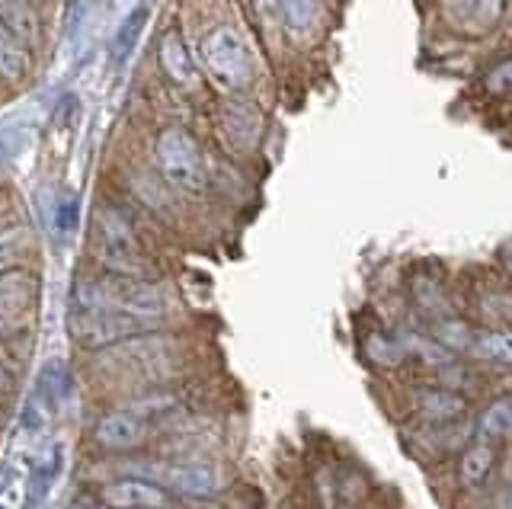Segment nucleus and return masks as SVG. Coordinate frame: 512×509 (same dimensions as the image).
Returning <instances> with one entry per match:
<instances>
[{"label": "nucleus", "instance_id": "f257e3e1", "mask_svg": "<svg viewBox=\"0 0 512 509\" xmlns=\"http://www.w3.org/2000/svg\"><path fill=\"white\" fill-rule=\"evenodd\" d=\"M199 61L205 74L212 77L215 87L224 93H240L253 77V58L247 42L240 39L237 29L215 26L212 33H205L199 42Z\"/></svg>", "mask_w": 512, "mask_h": 509}, {"label": "nucleus", "instance_id": "f03ea898", "mask_svg": "<svg viewBox=\"0 0 512 509\" xmlns=\"http://www.w3.org/2000/svg\"><path fill=\"white\" fill-rule=\"evenodd\" d=\"M154 157H157V167L164 173L167 186L180 189V193L196 196L202 193L205 186V157L199 141L192 138L186 129L180 125H170L157 135V145H154Z\"/></svg>", "mask_w": 512, "mask_h": 509}, {"label": "nucleus", "instance_id": "7ed1b4c3", "mask_svg": "<svg viewBox=\"0 0 512 509\" xmlns=\"http://www.w3.org/2000/svg\"><path fill=\"white\" fill-rule=\"evenodd\" d=\"M96 247H100V260L119 276L141 273V250L138 237L128 225V218L116 209H100L96 215Z\"/></svg>", "mask_w": 512, "mask_h": 509}, {"label": "nucleus", "instance_id": "20e7f679", "mask_svg": "<svg viewBox=\"0 0 512 509\" xmlns=\"http://www.w3.org/2000/svg\"><path fill=\"white\" fill-rule=\"evenodd\" d=\"M173 346L164 337H128L106 349L100 356L103 365H112L116 372H132L138 378H151L160 372H170L173 365Z\"/></svg>", "mask_w": 512, "mask_h": 509}, {"label": "nucleus", "instance_id": "39448f33", "mask_svg": "<svg viewBox=\"0 0 512 509\" xmlns=\"http://www.w3.org/2000/svg\"><path fill=\"white\" fill-rule=\"evenodd\" d=\"M144 327H151V324H144L138 317L116 311V308H96V311L74 314V333H77V340L87 346H112L119 340L138 337Z\"/></svg>", "mask_w": 512, "mask_h": 509}, {"label": "nucleus", "instance_id": "423d86ee", "mask_svg": "<svg viewBox=\"0 0 512 509\" xmlns=\"http://www.w3.org/2000/svg\"><path fill=\"white\" fill-rule=\"evenodd\" d=\"M218 122H221V132L224 138L231 141L237 151H250L256 148L263 132V116L256 103L244 100V97H228L218 109Z\"/></svg>", "mask_w": 512, "mask_h": 509}, {"label": "nucleus", "instance_id": "0eeeda50", "mask_svg": "<svg viewBox=\"0 0 512 509\" xmlns=\"http://www.w3.org/2000/svg\"><path fill=\"white\" fill-rule=\"evenodd\" d=\"M93 439L96 445H103V449H112V452L138 449V445H144V439H148V420H141L132 410H112L93 426Z\"/></svg>", "mask_w": 512, "mask_h": 509}, {"label": "nucleus", "instance_id": "6e6552de", "mask_svg": "<svg viewBox=\"0 0 512 509\" xmlns=\"http://www.w3.org/2000/svg\"><path fill=\"white\" fill-rule=\"evenodd\" d=\"M144 474L160 477L167 487L189 493V497H208L218 490V471L212 465H199V461H170V465H148Z\"/></svg>", "mask_w": 512, "mask_h": 509}, {"label": "nucleus", "instance_id": "1a4fd4ad", "mask_svg": "<svg viewBox=\"0 0 512 509\" xmlns=\"http://www.w3.org/2000/svg\"><path fill=\"white\" fill-rule=\"evenodd\" d=\"M100 500L112 509H167V503H170L164 487H157L151 481H138V477L106 484Z\"/></svg>", "mask_w": 512, "mask_h": 509}, {"label": "nucleus", "instance_id": "9d476101", "mask_svg": "<svg viewBox=\"0 0 512 509\" xmlns=\"http://www.w3.org/2000/svg\"><path fill=\"white\" fill-rule=\"evenodd\" d=\"M160 65H164V71L173 84H180V87L199 84V68H196V61H192L186 42L176 29H170V33H164V39H160Z\"/></svg>", "mask_w": 512, "mask_h": 509}, {"label": "nucleus", "instance_id": "9b49d317", "mask_svg": "<svg viewBox=\"0 0 512 509\" xmlns=\"http://www.w3.org/2000/svg\"><path fill=\"white\" fill-rule=\"evenodd\" d=\"M151 23V10L148 7H135L132 13H125L119 29H116V39H112V49H109V58H112V68H125L128 61H132L138 42H141V33L148 29Z\"/></svg>", "mask_w": 512, "mask_h": 509}, {"label": "nucleus", "instance_id": "f8f14e48", "mask_svg": "<svg viewBox=\"0 0 512 509\" xmlns=\"http://www.w3.org/2000/svg\"><path fill=\"white\" fill-rule=\"evenodd\" d=\"M496 465V449L490 439H477L471 442L468 449L461 455V465H458V481L461 487H480L490 477Z\"/></svg>", "mask_w": 512, "mask_h": 509}, {"label": "nucleus", "instance_id": "ddd939ff", "mask_svg": "<svg viewBox=\"0 0 512 509\" xmlns=\"http://www.w3.org/2000/svg\"><path fill=\"white\" fill-rule=\"evenodd\" d=\"M39 295V279L29 269H4L0 273V308H26Z\"/></svg>", "mask_w": 512, "mask_h": 509}, {"label": "nucleus", "instance_id": "4468645a", "mask_svg": "<svg viewBox=\"0 0 512 509\" xmlns=\"http://www.w3.org/2000/svg\"><path fill=\"white\" fill-rule=\"evenodd\" d=\"M416 410L423 413L429 423H448L464 413V401L452 391H442V388H426V391H416Z\"/></svg>", "mask_w": 512, "mask_h": 509}, {"label": "nucleus", "instance_id": "2eb2a0df", "mask_svg": "<svg viewBox=\"0 0 512 509\" xmlns=\"http://www.w3.org/2000/svg\"><path fill=\"white\" fill-rule=\"evenodd\" d=\"M39 394L45 397L42 407H48V410H58L64 401H68V394H71V372H68V365H64V359H48L42 365V372H39Z\"/></svg>", "mask_w": 512, "mask_h": 509}, {"label": "nucleus", "instance_id": "dca6fc26", "mask_svg": "<svg viewBox=\"0 0 512 509\" xmlns=\"http://www.w3.org/2000/svg\"><path fill=\"white\" fill-rule=\"evenodd\" d=\"M468 349L484 362L512 365V330H477L471 333Z\"/></svg>", "mask_w": 512, "mask_h": 509}, {"label": "nucleus", "instance_id": "f3484780", "mask_svg": "<svg viewBox=\"0 0 512 509\" xmlns=\"http://www.w3.org/2000/svg\"><path fill=\"white\" fill-rule=\"evenodd\" d=\"M0 29H7L13 39L23 42L39 39V20L26 7V0H0Z\"/></svg>", "mask_w": 512, "mask_h": 509}, {"label": "nucleus", "instance_id": "a211bd4d", "mask_svg": "<svg viewBox=\"0 0 512 509\" xmlns=\"http://www.w3.org/2000/svg\"><path fill=\"white\" fill-rule=\"evenodd\" d=\"M282 10V23L295 39L308 36L311 29L320 23V13H324V0H279Z\"/></svg>", "mask_w": 512, "mask_h": 509}, {"label": "nucleus", "instance_id": "6ab92c4d", "mask_svg": "<svg viewBox=\"0 0 512 509\" xmlns=\"http://www.w3.org/2000/svg\"><path fill=\"white\" fill-rule=\"evenodd\" d=\"M477 439H512V394L493 401L477 420Z\"/></svg>", "mask_w": 512, "mask_h": 509}, {"label": "nucleus", "instance_id": "aec40b11", "mask_svg": "<svg viewBox=\"0 0 512 509\" xmlns=\"http://www.w3.org/2000/svg\"><path fill=\"white\" fill-rule=\"evenodd\" d=\"M26 71H29L26 52L16 45L10 33H0V77H4V81H20Z\"/></svg>", "mask_w": 512, "mask_h": 509}, {"label": "nucleus", "instance_id": "412c9836", "mask_svg": "<svg viewBox=\"0 0 512 509\" xmlns=\"http://www.w3.org/2000/svg\"><path fill=\"white\" fill-rule=\"evenodd\" d=\"M77 221H80V202H77V196H61L52 205V212H48V228H52L61 237V241L77 231Z\"/></svg>", "mask_w": 512, "mask_h": 509}, {"label": "nucleus", "instance_id": "4be33fe9", "mask_svg": "<svg viewBox=\"0 0 512 509\" xmlns=\"http://www.w3.org/2000/svg\"><path fill=\"white\" fill-rule=\"evenodd\" d=\"M23 500H26V481L7 477V481L0 484V509H20Z\"/></svg>", "mask_w": 512, "mask_h": 509}, {"label": "nucleus", "instance_id": "5701e85b", "mask_svg": "<svg viewBox=\"0 0 512 509\" xmlns=\"http://www.w3.org/2000/svg\"><path fill=\"white\" fill-rule=\"evenodd\" d=\"M23 244H26V231H23L20 225H13V228H7V231H0V260L16 257V253L23 250Z\"/></svg>", "mask_w": 512, "mask_h": 509}, {"label": "nucleus", "instance_id": "b1692460", "mask_svg": "<svg viewBox=\"0 0 512 509\" xmlns=\"http://www.w3.org/2000/svg\"><path fill=\"white\" fill-rule=\"evenodd\" d=\"M487 308H490L496 317H503V321H512V295H500V298L487 301Z\"/></svg>", "mask_w": 512, "mask_h": 509}, {"label": "nucleus", "instance_id": "393cba45", "mask_svg": "<svg viewBox=\"0 0 512 509\" xmlns=\"http://www.w3.org/2000/svg\"><path fill=\"white\" fill-rule=\"evenodd\" d=\"M71 509H100V506H96V500H87V497H80Z\"/></svg>", "mask_w": 512, "mask_h": 509}, {"label": "nucleus", "instance_id": "a878e982", "mask_svg": "<svg viewBox=\"0 0 512 509\" xmlns=\"http://www.w3.org/2000/svg\"><path fill=\"white\" fill-rule=\"evenodd\" d=\"M448 4H452L455 10H471V7L477 4V0H448Z\"/></svg>", "mask_w": 512, "mask_h": 509}, {"label": "nucleus", "instance_id": "bb28decb", "mask_svg": "<svg viewBox=\"0 0 512 509\" xmlns=\"http://www.w3.org/2000/svg\"><path fill=\"white\" fill-rule=\"evenodd\" d=\"M4 337H7V321L0 317V343H4Z\"/></svg>", "mask_w": 512, "mask_h": 509}, {"label": "nucleus", "instance_id": "cd10ccee", "mask_svg": "<svg viewBox=\"0 0 512 509\" xmlns=\"http://www.w3.org/2000/svg\"><path fill=\"white\" fill-rule=\"evenodd\" d=\"M4 388H7V372L0 369V391H4Z\"/></svg>", "mask_w": 512, "mask_h": 509}, {"label": "nucleus", "instance_id": "c85d7f7f", "mask_svg": "<svg viewBox=\"0 0 512 509\" xmlns=\"http://www.w3.org/2000/svg\"><path fill=\"white\" fill-rule=\"evenodd\" d=\"M4 420H7V413H4V407H0V426H4Z\"/></svg>", "mask_w": 512, "mask_h": 509}]
</instances>
